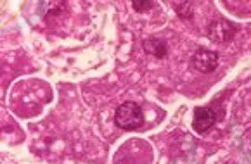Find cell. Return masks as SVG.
I'll use <instances>...</instances> for the list:
<instances>
[{"label": "cell", "instance_id": "1", "mask_svg": "<svg viewBox=\"0 0 251 164\" xmlns=\"http://www.w3.org/2000/svg\"><path fill=\"white\" fill-rule=\"evenodd\" d=\"M144 123V114H142L141 106L132 100H126L122 106H118L115 113V124L120 130L133 131L139 130Z\"/></svg>", "mask_w": 251, "mask_h": 164}, {"label": "cell", "instance_id": "2", "mask_svg": "<svg viewBox=\"0 0 251 164\" xmlns=\"http://www.w3.org/2000/svg\"><path fill=\"white\" fill-rule=\"evenodd\" d=\"M237 33V26L234 23L227 21V19H215L208 26V37L217 44H224V42H230Z\"/></svg>", "mask_w": 251, "mask_h": 164}, {"label": "cell", "instance_id": "3", "mask_svg": "<svg viewBox=\"0 0 251 164\" xmlns=\"http://www.w3.org/2000/svg\"><path fill=\"white\" fill-rule=\"evenodd\" d=\"M191 66L200 73H213L218 66V54L208 48H198L191 59Z\"/></svg>", "mask_w": 251, "mask_h": 164}, {"label": "cell", "instance_id": "4", "mask_svg": "<svg viewBox=\"0 0 251 164\" xmlns=\"http://www.w3.org/2000/svg\"><path fill=\"white\" fill-rule=\"evenodd\" d=\"M217 121V114L211 107H196L194 109V119H192V128L198 133H206Z\"/></svg>", "mask_w": 251, "mask_h": 164}, {"label": "cell", "instance_id": "6", "mask_svg": "<svg viewBox=\"0 0 251 164\" xmlns=\"http://www.w3.org/2000/svg\"><path fill=\"white\" fill-rule=\"evenodd\" d=\"M175 9H177V14L180 16L182 19H191L192 12H194V5L191 2H182V4H175Z\"/></svg>", "mask_w": 251, "mask_h": 164}, {"label": "cell", "instance_id": "5", "mask_svg": "<svg viewBox=\"0 0 251 164\" xmlns=\"http://www.w3.org/2000/svg\"><path fill=\"white\" fill-rule=\"evenodd\" d=\"M144 50L148 52V54L154 55V57L158 59H165L166 55H168V45H166L165 40H161V38H148V40H144Z\"/></svg>", "mask_w": 251, "mask_h": 164}, {"label": "cell", "instance_id": "7", "mask_svg": "<svg viewBox=\"0 0 251 164\" xmlns=\"http://www.w3.org/2000/svg\"><path fill=\"white\" fill-rule=\"evenodd\" d=\"M132 7L135 9L137 12H144V11H149V9L154 7V2H144V0H133L132 2Z\"/></svg>", "mask_w": 251, "mask_h": 164}]
</instances>
